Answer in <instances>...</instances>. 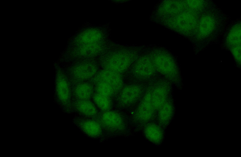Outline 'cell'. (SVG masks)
Listing matches in <instances>:
<instances>
[{"mask_svg": "<svg viewBox=\"0 0 241 157\" xmlns=\"http://www.w3.org/2000/svg\"><path fill=\"white\" fill-rule=\"evenodd\" d=\"M100 124L103 131L115 134L121 133L125 128L123 117L117 112L109 110L98 113L94 118Z\"/></svg>", "mask_w": 241, "mask_h": 157, "instance_id": "cell-1", "label": "cell"}, {"mask_svg": "<svg viewBox=\"0 0 241 157\" xmlns=\"http://www.w3.org/2000/svg\"><path fill=\"white\" fill-rule=\"evenodd\" d=\"M156 110L152 104L151 91L146 93L136 109L134 120L140 123H145L153 118Z\"/></svg>", "mask_w": 241, "mask_h": 157, "instance_id": "cell-2", "label": "cell"}, {"mask_svg": "<svg viewBox=\"0 0 241 157\" xmlns=\"http://www.w3.org/2000/svg\"><path fill=\"white\" fill-rule=\"evenodd\" d=\"M75 125L88 137L93 138L101 136L103 131L99 123L95 119L81 116L74 117Z\"/></svg>", "mask_w": 241, "mask_h": 157, "instance_id": "cell-3", "label": "cell"}, {"mask_svg": "<svg viewBox=\"0 0 241 157\" xmlns=\"http://www.w3.org/2000/svg\"><path fill=\"white\" fill-rule=\"evenodd\" d=\"M143 89L139 85H131L123 88L119 93L117 101L120 107L130 106L137 102L141 98Z\"/></svg>", "mask_w": 241, "mask_h": 157, "instance_id": "cell-4", "label": "cell"}, {"mask_svg": "<svg viewBox=\"0 0 241 157\" xmlns=\"http://www.w3.org/2000/svg\"><path fill=\"white\" fill-rule=\"evenodd\" d=\"M96 81L104 82L110 85L114 88L116 93L121 90L123 85V81L119 73L107 69L101 72L98 74Z\"/></svg>", "mask_w": 241, "mask_h": 157, "instance_id": "cell-5", "label": "cell"}, {"mask_svg": "<svg viewBox=\"0 0 241 157\" xmlns=\"http://www.w3.org/2000/svg\"><path fill=\"white\" fill-rule=\"evenodd\" d=\"M129 58L126 54H116L107 59L105 66L107 69L117 73L125 71L128 66Z\"/></svg>", "mask_w": 241, "mask_h": 157, "instance_id": "cell-6", "label": "cell"}, {"mask_svg": "<svg viewBox=\"0 0 241 157\" xmlns=\"http://www.w3.org/2000/svg\"><path fill=\"white\" fill-rule=\"evenodd\" d=\"M74 106L75 111L80 116L94 118L99 113L94 104L89 100H76Z\"/></svg>", "mask_w": 241, "mask_h": 157, "instance_id": "cell-7", "label": "cell"}, {"mask_svg": "<svg viewBox=\"0 0 241 157\" xmlns=\"http://www.w3.org/2000/svg\"><path fill=\"white\" fill-rule=\"evenodd\" d=\"M152 104L155 110H158L167 101L168 88L166 83H160L151 91Z\"/></svg>", "mask_w": 241, "mask_h": 157, "instance_id": "cell-8", "label": "cell"}, {"mask_svg": "<svg viewBox=\"0 0 241 157\" xmlns=\"http://www.w3.org/2000/svg\"><path fill=\"white\" fill-rule=\"evenodd\" d=\"M144 133L147 139L154 144H160L163 139V130L161 126L155 123L146 124L144 128Z\"/></svg>", "mask_w": 241, "mask_h": 157, "instance_id": "cell-9", "label": "cell"}, {"mask_svg": "<svg viewBox=\"0 0 241 157\" xmlns=\"http://www.w3.org/2000/svg\"><path fill=\"white\" fill-rule=\"evenodd\" d=\"M96 72L95 66L89 64H83L75 67L72 75L75 80L81 82L90 78L95 75Z\"/></svg>", "mask_w": 241, "mask_h": 157, "instance_id": "cell-10", "label": "cell"}, {"mask_svg": "<svg viewBox=\"0 0 241 157\" xmlns=\"http://www.w3.org/2000/svg\"><path fill=\"white\" fill-rule=\"evenodd\" d=\"M94 88L90 84L80 83L76 85L73 94L76 100H89L93 95Z\"/></svg>", "mask_w": 241, "mask_h": 157, "instance_id": "cell-11", "label": "cell"}, {"mask_svg": "<svg viewBox=\"0 0 241 157\" xmlns=\"http://www.w3.org/2000/svg\"><path fill=\"white\" fill-rule=\"evenodd\" d=\"M140 62L134 70L137 75L142 78H147L153 74L155 69L149 60L146 59Z\"/></svg>", "mask_w": 241, "mask_h": 157, "instance_id": "cell-12", "label": "cell"}, {"mask_svg": "<svg viewBox=\"0 0 241 157\" xmlns=\"http://www.w3.org/2000/svg\"><path fill=\"white\" fill-rule=\"evenodd\" d=\"M172 108L170 104L167 101L159 109L158 115V121L162 126H166L171 118Z\"/></svg>", "mask_w": 241, "mask_h": 157, "instance_id": "cell-13", "label": "cell"}, {"mask_svg": "<svg viewBox=\"0 0 241 157\" xmlns=\"http://www.w3.org/2000/svg\"><path fill=\"white\" fill-rule=\"evenodd\" d=\"M92 97L95 105L102 111L111 109L112 104L110 98L97 93L93 94Z\"/></svg>", "mask_w": 241, "mask_h": 157, "instance_id": "cell-14", "label": "cell"}, {"mask_svg": "<svg viewBox=\"0 0 241 157\" xmlns=\"http://www.w3.org/2000/svg\"><path fill=\"white\" fill-rule=\"evenodd\" d=\"M155 59V64L158 71L166 76L170 77L172 74V71L168 65L166 56L160 55Z\"/></svg>", "mask_w": 241, "mask_h": 157, "instance_id": "cell-15", "label": "cell"}, {"mask_svg": "<svg viewBox=\"0 0 241 157\" xmlns=\"http://www.w3.org/2000/svg\"><path fill=\"white\" fill-rule=\"evenodd\" d=\"M58 86V93L61 101L65 104L68 103L70 99V93L65 80L61 78L59 81Z\"/></svg>", "mask_w": 241, "mask_h": 157, "instance_id": "cell-16", "label": "cell"}, {"mask_svg": "<svg viewBox=\"0 0 241 157\" xmlns=\"http://www.w3.org/2000/svg\"><path fill=\"white\" fill-rule=\"evenodd\" d=\"M96 93L110 98L116 94L113 87L104 82H99L95 87Z\"/></svg>", "mask_w": 241, "mask_h": 157, "instance_id": "cell-17", "label": "cell"}]
</instances>
